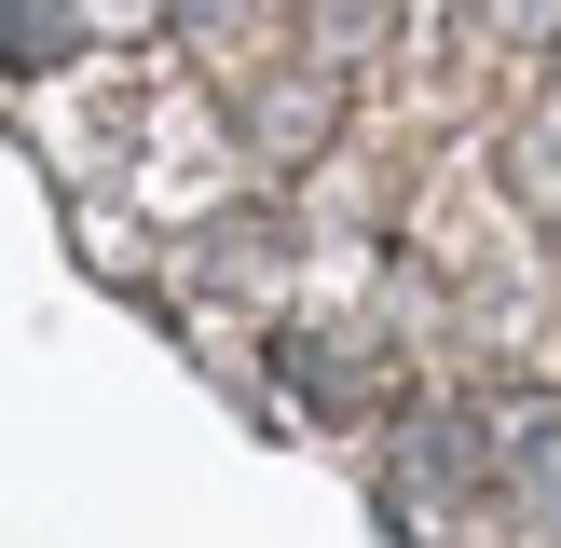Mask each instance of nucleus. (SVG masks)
<instances>
[{"label": "nucleus", "instance_id": "obj_2", "mask_svg": "<svg viewBox=\"0 0 561 548\" xmlns=\"http://www.w3.org/2000/svg\"><path fill=\"white\" fill-rule=\"evenodd\" d=\"M507 507L535 521V535H561V411H535V425L507 438Z\"/></svg>", "mask_w": 561, "mask_h": 548}, {"label": "nucleus", "instance_id": "obj_1", "mask_svg": "<svg viewBox=\"0 0 561 548\" xmlns=\"http://www.w3.org/2000/svg\"><path fill=\"white\" fill-rule=\"evenodd\" d=\"M82 55V0H0V82H55Z\"/></svg>", "mask_w": 561, "mask_h": 548}]
</instances>
